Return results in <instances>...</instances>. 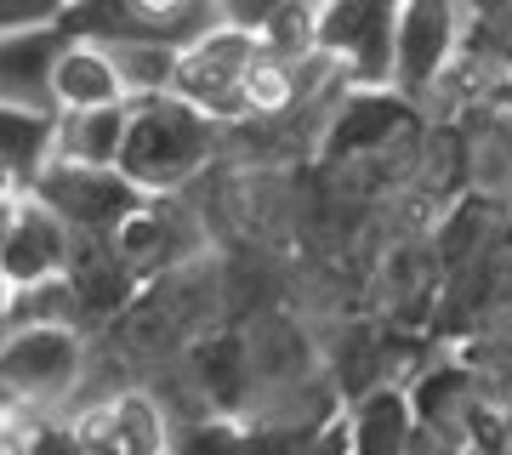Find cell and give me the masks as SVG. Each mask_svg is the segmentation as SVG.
<instances>
[{
	"instance_id": "cell-18",
	"label": "cell",
	"mask_w": 512,
	"mask_h": 455,
	"mask_svg": "<svg viewBox=\"0 0 512 455\" xmlns=\"http://www.w3.org/2000/svg\"><path fill=\"white\" fill-rule=\"evenodd\" d=\"M262 46L274 57H291V63L313 57L319 52V0H285L262 29Z\"/></svg>"
},
{
	"instance_id": "cell-3",
	"label": "cell",
	"mask_w": 512,
	"mask_h": 455,
	"mask_svg": "<svg viewBox=\"0 0 512 455\" xmlns=\"http://www.w3.org/2000/svg\"><path fill=\"white\" fill-rule=\"evenodd\" d=\"M86 336L80 325H23L6 330L0 376H6V410H52L86 382Z\"/></svg>"
},
{
	"instance_id": "cell-4",
	"label": "cell",
	"mask_w": 512,
	"mask_h": 455,
	"mask_svg": "<svg viewBox=\"0 0 512 455\" xmlns=\"http://www.w3.org/2000/svg\"><path fill=\"white\" fill-rule=\"evenodd\" d=\"M35 194L52 205L80 239H114L120 222L148 205V188L131 182L120 165H74V160L46 165V177L35 182Z\"/></svg>"
},
{
	"instance_id": "cell-8",
	"label": "cell",
	"mask_w": 512,
	"mask_h": 455,
	"mask_svg": "<svg viewBox=\"0 0 512 455\" xmlns=\"http://www.w3.org/2000/svg\"><path fill=\"white\" fill-rule=\"evenodd\" d=\"M80 234L57 217L40 194H6V228H0V273L6 285H40L74 268Z\"/></svg>"
},
{
	"instance_id": "cell-1",
	"label": "cell",
	"mask_w": 512,
	"mask_h": 455,
	"mask_svg": "<svg viewBox=\"0 0 512 455\" xmlns=\"http://www.w3.org/2000/svg\"><path fill=\"white\" fill-rule=\"evenodd\" d=\"M222 131L228 126H217L211 114L194 109L177 91L137 97V103H131V131H126L120 171H126L131 182H143L148 194H183L188 182L211 165Z\"/></svg>"
},
{
	"instance_id": "cell-19",
	"label": "cell",
	"mask_w": 512,
	"mask_h": 455,
	"mask_svg": "<svg viewBox=\"0 0 512 455\" xmlns=\"http://www.w3.org/2000/svg\"><path fill=\"white\" fill-rule=\"evenodd\" d=\"M461 393H467V376H461V370H433L410 399H416V416L427 421V427H439V421H450L456 410H467Z\"/></svg>"
},
{
	"instance_id": "cell-17",
	"label": "cell",
	"mask_w": 512,
	"mask_h": 455,
	"mask_svg": "<svg viewBox=\"0 0 512 455\" xmlns=\"http://www.w3.org/2000/svg\"><path fill=\"white\" fill-rule=\"evenodd\" d=\"M23 325H86V308H80L69 273L40 279V285H6V330Z\"/></svg>"
},
{
	"instance_id": "cell-11",
	"label": "cell",
	"mask_w": 512,
	"mask_h": 455,
	"mask_svg": "<svg viewBox=\"0 0 512 455\" xmlns=\"http://www.w3.org/2000/svg\"><path fill=\"white\" fill-rule=\"evenodd\" d=\"M74 29L69 23H35V29H6L0 40V91L6 103H29V109H57V63L69 52ZM63 114V109H57Z\"/></svg>"
},
{
	"instance_id": "cell-10",
	"label": "cell",
	"mask_w": 512,
	"mask_h": 455,
	"mask_svg": "<svg viewBox=\"0 0 512 455\" xmlns=\"http://www.w3.org/2000/svg\"><path fill=\"white\" fill-rule=\"evenodd\" d=\"M74 427H80L92 455H171V421L137 387H120L109 399L86 404L74 416Z\"/></svg>"
},
{
	"instance_id": "cell-13",
	"label": "cell",
	"mask_w": 512,
	"mask_h": 455,
	"mask_svg": "<svg viewBox=\"0 0 512 455\" xmlns=\"http://www.w3.org/2000/svg\"><path fill=\"white\" fill-rule=\"evenodd\" d=\"M416 399L404 387L376 382L370 393H359L348 410V450L353 455H410L416 444Z\"/></svg>"
},
{
	"instance_id": "cell-2",
	"label": "cell",
	"mask_w": 512,
	"mask_h": 455,
	"mask_svg": "<svg viewBox=\"0 0 512 455\" xmlns=\"http://www.w3.org/2000/svg\"><path fill=\"white\" fill-rule=\"evenodd\" d=\"M268 52L256 29H239V23H217L211 35H200L194 46H183V69H177V97H188L194 109H205L217 126H245L256 120L251 103V69L256 57Z\"/></svg>"
},
{
	"instance_id": "cell-22",
	"label": "cell",
	"mask_w": 512,
	"mask_h": 455,
	"mask_svg": "<svg viewBox=\"0 0 512 455\" xmlns=\"http://www.w3.org/2000/svg\"><path fill=\"white\" fill-rule=\"evenodd\" d=\"M484 91H490V109L512 114V63L501 74H490V86H484Z\"/></svg>"
},
{
	"instance_id": "cell-5",
	"label": "cell",
	"mask_w": 512,
	"mask_h": 455,
	"mask_svg": "<svg viewBox=\"0 0 512 455\" xmlns=\"http://www.w3.org/2000/svg\"><path fill=\"white\" fill-rule=\"evenodd\" d=\"M461 46H467L461 0H404L399 40H393V86L427 103L461 63Z\"/></svg>"
},
{
	"instance_id": "cell-20",
	"label": "cell",
	"mask_w": 512,
	"mask_h": 455,
	"mask_svg": "<svg viewBox=\"0 0 512 455\" xmlns=\"http://www.w3.org/2000/svg\"><path fill=\"white\" fill-rule=\"evenodd\" d=\"M74 0H0L6 29H35V23H63Z\"/></svg>"
},
{
	"instance_id": "cell-15",
	"label": "cell",
	"mask_w": 512,
	"mask_h": 455,
	"mask_svg": "<svg viewBox=\"0 0 512 455\" xmlns=\"http://www.w3.org/2000/svg\"><path fill=\"white\" fill-rule=\"evenodd\" d=\"M131 131V103H103V109H63L57 120V160L74 165H120Z\"/></svg>"
},
{
	"instance_id": "cell-7",
	"label": "cell",
	"mask_w": 512,
	"mask_h": 455,
	"mask_svg": "<svg viewBox=\"0 0 512 455\" xmlns=\"http://www.w3.org/2000/svg\"><path fill=\"white\" fill-rule=\"evenodd\" d=\"M421 131V103L399 86H348L330 103L325 120V160H365L382 148H399Z\"/></svg>"
},
{
	"instance_id": "cell-12",
	"label": "cell",
	"mask_w": 512,
	"mask_h": 455,
	"mask_svg": "<svg viewBox=\"0 0 512 455\" xmlns=\"http://www.w3.org/2000/svg\"><path fill=\"white\" fill-rule=\"evenodd\" d=\"M57 109L6 103L0 109V165H6V194H35L46 165L57 160Z\"/></svg>"
},
{
	"instance_id": "cell-16",
	"label": "cell",
	"mask_w": 512,
	"mask_h": 455,
	"mask_svg": "<svg viewBox=\"0 0 512 455\" xmlns=\"http://www.w3.org/2000/svg\"><path fill=\"white\" fill-rule=\"evenodd\" d=\"M120 63V80H126L131 103L137 97H160V91L177 86V69H183V46L171 40H154V35H126V40H103Z\"/></svg>"
},
{
	"instance_id": "cell-14",
	"label": "cell",
	"mask_w": 512,
	"mask_h": 455,
	"mask_svg": "<svg viewBox=\"0 0 512 455\" xmlns=\"http://www.w3.org/2000/svg\"><path fill=\"white\" fill-rule=\"evenodd\" d=\"M57 109H103V103H131L126 80H120V63L103 40L92 35H74L63 63H57Z\"/></svg>"
},
{
	"instance_id": "cell-9",
	"label": "cell",
	"mask_w": 512,
	"mask_h": 455,
	"mask_svg": "<svg viewBox=\"0 0 512 455\" xmlns=\"http://www.w3.org/2000/svg\"><path fill=\"white\" fill-rule=\"evenodd\" d=\"M114 251L126 256L143 279H160V273L188 268V262L205 251V239H200V228H194V217H188L171 194H148L143 211H131V217L120 222Z\"/></svg>"
},
{
	"instance_id": "cell-21",
	"label": "cell",
	"mask_w": 512,
	"mask_h": 455,
	"mask_svg": "<svg viewBox=\"0 0 512 455\" xmlns=\"http://www.w3.org/2000/svg\"><path fill=\"white\" fill-rule=\"evenodd\" d=\"M279 6H285V0H222L228 23H239V29H256V35L268 29V18H274Z\"/></svg>"
},
{
	"instance_id": "cell-6",
	"label": "cell",
	"mask_w": 512,
	"mask_h": 455,
	"mask_svg": "<svg viewBox=\"0 0 512 455\" xmlns=\"http://www.w3.org/2000/svg\"><path fill=\"white\" fill-rule=\"evenodd\" d=\"M404 0H319V52H330L348 86H393V40Z\"/></svg>"
}]
</instances>
